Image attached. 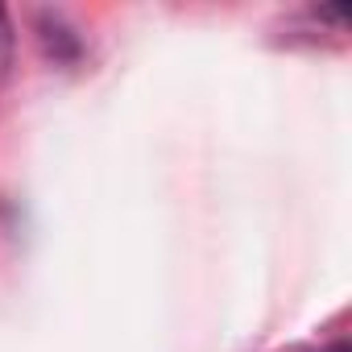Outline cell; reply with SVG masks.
Segmentation results:
<instances>
[{
    "mask_svg": "<svg viewBox=\"0 0 352 352\" xmlns=\"http://www.w3.org/2000/svg\"><path fill=\"white\" fill-rule=\"evenodd\" d=\"M9 46H13V34H9V17H5V9H0V67L9 63Z\"/></svg>",
    "mask_w": 352,
    "mask_h": 352,
    "instance_id": "6da1fadb",
    "label": "cell"
}]
</instances>
